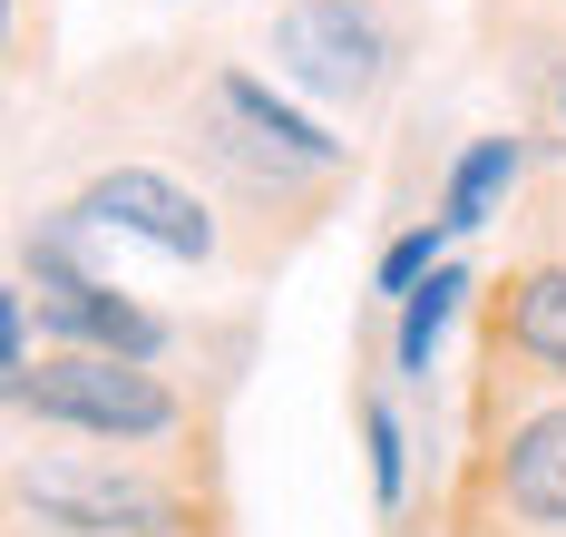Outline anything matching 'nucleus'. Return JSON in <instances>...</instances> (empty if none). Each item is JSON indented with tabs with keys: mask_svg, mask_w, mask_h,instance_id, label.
Wrapping results in <instances>:
<instances>
[{
	"mask_svg": "<svg viewBox=\"0 0 566 537\" xmlns=\"http://www.w3.org/2000/svg\"><path fill=\"white\" fill-rule=\"evenodd\" d=\"M10 401H30L40 420H69V430H98V440H157V430H176V401L117 352L40 361V371L10 381Z\"/></svg>",
	"mask_w": 566,
	"mask_h": 537,
	"instance_id": "1",
	"label": "nucleus"
},
{
	"mask_svg": "<svg viewBox=\"0 0 566 537\" xmlns=\"http://www.w3.org/2000/svg\"><path fill=\"white\" fill-rule=\"evenodd\" d=\"M274 60L293 69L303 88H323V98H352V88H371V69H381V30H371L352 0H303V10H283Z\"/></svg>",
	"mask_w": 566,
	"mask_h": 537,
	"instance_id": "2",
	"label": "nucleus"
},
{
	"mask_svg": "<svg viewBox=\"0 0 566 537\" xmlns=\"http://www.w3.org/2000/svg\"><path fill=\"white\" fill-rule=\"evenodd\" d=\"M78 225H127V235L167 244V254H206V206L196 196H176L167 177H147V167H117V177H98L88 196H78Z\"/></svg>",
	"mask_w": 566,
	"mask_h": 537,
	"instance_id": "3",
	"label": "nucleus"
},
{
	"mask_svg": "<svg viewBox=\"0 0 566 537\" xmlns=\"http://www.w3.org/2000/svg\"><path fill=\"white\" fill-rule=\"evenodd\" d=\"M30 498L69 518V528H176V508L157 488H137V478H78V470H40L30 478Z\"/></svg>",
	"mask_w": 566,
	"mask_h": 537,
	"instance_id": "4",
	"label": "nucleus"
},
{
	"mask_svg": "<svg viewBox=\"0 0 566 537\" xmlns=\"http://www.w3.org/2000/svg\"><path fill=\"white\" fill-rule=\"evenodd\" d=\"M509 508H527V518L566 528V411L527 420V430L509 440Z\"/></svg>",
	"mask_w": 566,
	"mask_h": 537,
	"instance_id": "5",
	"label": "nucleus"
},
{
	"mask_svg": "<svg viewBox=\"0 0 566 537\" xmlns=\"http://www.w3.org/2000/svg\"><path fill=\"white\" fill-rule=\"evenodd\" d=\"M226 108H234L244 127H254V137H264L274 157H293V167H333V157H342L323 127H303L293 108H274V88H254V78H226Z\"/></svg>",
	"mask_w": 566,
	"mask_h": 537,
	"instance_id": "6",
	"label": "nucleus"
},
{
	"mask_svg": "<svg viewBox=\"0 0 566 537\" xmlns=\"http://www.w3.org/2000/svg\"><path fill=\"white\" fill-rule=\"evenodd\" d=\"M509 333H517V352H537V361L566 381V264H547V274H527V284H517Z\"/></svg>",
	"mask_w": 566,
	"mask_h": 537,
	"instance_id": "7",
	"label": "nucleus"
},
{
	"mask_svg": "<svg viewBox=\"0 0 566 537\" xmlns=\"http://www.w3.org/2000/svg\"><path fill=\"white\" fill-rule=\"evenodd\" d=\"M517 177V137H479V147H469V157H459V177H450V215H440V225H479V215H489V196H499V186Z\"/></svg>",
	"mask_w": 566,
	"mask_h": 537,
	"instance_id": "8",
	"label": "nucleus"
},
{
	"mask_svg": "<svg viewBox=\"0 0 566 537\" xmlns=\"http://www.w3.org/2000/svg\"><path fill=\"white\" fill-rule=\"evenodd\" d=\"M459 294H469V284H459L450 264H440L420 294L400 303V371H430V343H440V323H450V303H459Z\"/></svg>",
	"mask_w": 566,
	"mask_h": 537,
	"instance_id": "9",
	"label": "nucleus"
},
{
	"mask_svg": "<svg viewBox=\"0 0 566 537\" xmlns=\"http://www.w3.org/2000/svg\"><path fill=\"white\" fill-rule=\"evenodd\" d=\"M440 235H450V225H410V235L381 254V294H400V303L420 294V284L440 274Z\"/></svg>",
	"mask_w": 566,
	"mask_h": 537,
	"instance_id": "10",
	"label": "nucleus"
},
{
	"mask_svg": "<svg viewBox=\"0 0 566 537\" xmlns=\"http://www.w3.org/2000/svg\"><path fill=\"white\" fill-rule=\"evenodd\" d=\"M361 430H371V478H381V498H400V420L371 411Z\"/></svg>",
	"mask_w": 566,
	"mask_h": 537,
	"instance_id": "11",
	"label": "nucleus"
}]
</instances>
